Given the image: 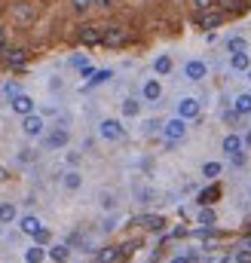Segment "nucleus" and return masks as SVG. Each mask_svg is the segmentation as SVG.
Instances as JSON below:
<instances>
[{
	"mask_svg": "<svg viewBox=\"0 0 251 263\" xmlns=\"http://www.w3.org/2000/svg\"><path fill=\"white\" fill-rule=\"evenodd\" d=\"M101 43L110 49H117V46H126L129 43V28H123V25H107L105 31H101Z\"/></svg>",
	"mask_w": 251,
	"mask_h": 263,
	"instance_id": "f257e3e1",
	"label": "nucleus"
},
{
	"mask_svg": "<svg viewBox=\"0 0 251 263\" xmlns=\"http://www.w3.org/2000/svg\"><path fill=\"white\" fill-rule=\"evenodd\" d=\"M13 19L19 25H34V19H37V6L31 3V0H19L13 3Z\"/></svg>",
	"mask_w": 251,
	"mask_h": 263,
	"instance_id": "f03ea898",
	"label": "nucleus"
},
{
	"mask_svg": "<svg viewBox=\"0 0 251 263\" xmlns=\"http://www.w3.org/2000/svg\"><path fill=\"white\" fill-rule=\"evenodd\" d=\"M77 40L83 43V46H95V43H101V25H80Z\"/></svg>",
	"mask_w": 251,
	"mask_h": 263,
	"instance_id": "7ed1b4c3",
	"label": "nucleus"
},
{
	"mask_svg": "<svg viewBox=\"0 0 251 263\" xmlns=\"http://www.w3.org/2000/svg\"><path fill=\"white\" fill-rule=\"evenodd\" d=\"M98 132H101V138H107V141H123L126 138V129L117 122V120H105L98 125Z\"/></svg>",
	"mask_w": 251,
	"mask_h": 263,
	"instance_id": "20e7f679",
	"label": "nucleus"
},
{
	"mask_svg": "<svg viewBox=\"0 0 251 263\" xmlns=\"http://www.w3.org/2000/svg\"><path fill=\"white\" fill-rule=\"evenodd\" d=\"M163 132H166V138L175 144V141H181V138L187 135V122L181 120V117H175V120H168V122L163 125Z\"/></svg>",
	"mask_w": 251,
	"mask_h": 263,
	"instance_id": "39448f33",
	"label": "nucleus"
},
{
	"mask_svg": "<svg viewBox=\"0 0 251 263\" xmlns=\"http://www.w3.org/2000/svg\"><path fill=\"white\" fill-rule=\"evenodd\" d=\"M43 129H46V125H43V120L37 117V113H28V117L21 120V132H25L28 138H37V135H43Z\"/></svg>",
	"mask_w": 251,
	"mask_h": 263,
	"instance_id": "423d86ee",
	"label": "nucleus"
},
{
	"mask_svg": "<svg viewBox=\"0 0 251 263\" xmlns=\"http://www.w3.org/2000/svg\"><path fill=\"white\" fill-rule=\"evenodd\" d=\"M178 117H181V120H196V117H199V101H196V98H184V101L178 104Z\"/></svg>",
	"mask_w": 251,
	"mask_h": 263,
	"instance_id": "0eeeda50",
	"label": "nucleus"
},
{
	"mask_svg": "<svg viewBox=\"0 0 251 263\" xmlns=\"http://www.w3.org/2000/svg\"><path fill=\"white\" fill-rule=\"evenodd\" d=\"M13 110L21 113V117H28V113H34V98H28V95H13Z\"/></svg>",
	"mask_w": 251,
	"mask_h": 263,
	"instance_id": "6e6552de",
	"label": "nucleus"
},
{
	"mask_svg": "<svg viewBox=\"0 0 251 263\" xmlns=\"http://www.w3.org/2000/svg\"><path fill=\"white\" fill-rule=\"evenodd\" d=\"M184 77H187V80H193V83H199V80L205 77V61H187Z\"/></svg>",
	"mask_w": 251,
	"mask_h": 263,
	"instance_id": "1a4fd4ad",
	"label": "nucleus"
},
{
	"mask_svg": "<svg viewBox=\"0 0 251 263\" xmlns=\"http://www.w3.org/2000/svg\"><path fill=\"white\" fill-rule=\"evenodd\" d=\"M3 55H6V64L9 67H25V61H28V49H9Z\"/></svg>",
	"mask_w": 251,
	"mask_h": 263,
	"instance_id": "9d476101",
	"label": "nucleus"
},
{
	"mask_svg": "<svg viewBox=\"0 0 251 263\" xmlns=\"http://www.w3.org/2000/svg\"><path fill=\"white\" fill-rule=\"evenodd\" d=\"M64 144H67V132L64 129H55V132L46 135V147L49 150H59V147H64Z\"/></svg>",
	"mask_w": 251,
	"mask_h": 263,
	"instance_id": "9b49d317",
	"label": "nucleus"
},
{
	"mask_svg": "<svg viewBox=\"0 0 251 263\" xmlns=\"http://www.w3.org/2000/svg\"><path fill=\"white\" fill-rule=\"evenodd\" d=\"M242 147H245V141L242 138H239V135H227V138H224V150L227 153H242Z\"/></svg>",
	"mask_w": 251,
	"mask_h": 263,
	"instance_id": "f8f14e48",
	"label": "nucleus"
},
{
	"mask_svg": "<svg viewBox=\"0 0 251 263\" xmlns=\"http://www.w3.org/2000/svg\"><path fill=\"white\" fill-rule=\"evenodd\" d=\"M159 95H163V86H159L156 80H147V83H144V98L156 104V101H159Z\"/></svg>",
	"mask_w": 251,
	"mask_h": 263,
	"instance_id": "ddd939ff",
	"label": "nucleus"
},
{
	"mask_svg": "<svg viewBox=\"0 0 251 263\" xmlns=\"http://www.w3.org/2000/svg\"><path fill=\"white\" fill-rule=\"evenodd\" d=\"M224 16H227V13H211V9H209V13H202L199 25H202V28H218L221 21H224Z\"/></svg>",
	"mask_w": 251,
	"mask_h": 263,
	"instance_id": "4468645a",
	"label": "nucleus"
},
{
	"mask_svg": "<svg viewBox=\"0 0 251 263\" xmlns=\"http://www.w3.org/2000/svg\"><path fill=\"white\" fill-rule=\"evenodd\" d=\"M218 196H221V187H218V184H211L209 190H202V193H199V205H214V202H218Z\"/></svg>",
	"mask_w": 251,
	"mask_h": 263,
	"instance_id": "2eb2a0df",
	"label": "nucleus"
},
{
	"mask_svg": "<svg viewBox=\"0 0 251 263\" xmlns=\"http://www.w3.org/2000/svg\"><path fill=\"white\" fill-rule=\"evenodd\" d=\"M135 223H141V226H147V230H163V217H159V214H144V217H138V221H135Z\"/></svg>",
	"mask_w": 251,
	"mask_h": 263,
	"instance_id": "dca6fc26",
	"label": "nucleus"
},
{
	"mask_svg": "<svg viewBox=\"0 0 251 263\" xmlns=\"http://www.w3.org/2000/svg\"><path fill=\"white\" fill-rule=\"evenodd\" d=\"M221 13H242L245 9V0H218Z\"/></svg>",
	"mask_w": 251,
	"mask_h": 263,
	"instance_id": "f3484780",
	"label": "nucleus"
},
{
	"mask_svg": "<svg viewBox=\"0 0 251 263\" xmlns=\"http://www.w3.org/2000/svg\"><path fill=\"white\" fill-rule=\"evenodd\" d=\"M40 230H43V226H40V221H37V217H21V233L37 236Z\"/></svg>",
	"mask_w": 251,
	"mask_h": 263,
	"instance_id": "a211bd4d",
	"label": "nucleus"
},
{
	"mask_svg": "<svg viewBox=\"0 0 251 263\" xmlns=\"http://www.w3.org/2000/svg\"><path fill=\"white\" fill-rule=\"evenodd\" d=\"M13 221H16V205L3 202V205H0V223H13Z\"/></svg>",
	"mask_w": 251,
	"mask_h": 263,
	"instance_id": "6ab92c4d",
	"label": "nucleus"
},
{
	"mask_svg": "<svg viewBox=\"0 0 251 263\" xmlns=\"http://www.w3.org/2000/svg\"><path fill=\"white\" fill-rule=\"evenodd\" d=\"M49 257L55 263H64L67 257H71V248H67V245H55V248H49Z\"/></svg>",
	"mask_w": 251,
	"mask_h": 263,
	"instance_id": "aec40b11",
	"label": "nucleus"
},
{
	"mask_svg": "<svg viewBox=\"0 0 251 263\" xmlns=\"http://www.w3.org/2000/svg\"><path fill=\"white\" fill-rule=\"evenodd\" d=\"M110 77H113V71H95L92 77L86 80V89H92V86H98V83H107Z\"/></svg>",
	"mask_w": 251,
	"mask_h": 263,
	"instance_id": "412c9836",
	"label": "nucleus"
},
{
	"mask_svg": "<svg viewBox=\"0 0 251 263\" xmlns=\"http://www.w3.org/2000/svg\"><path fill=\"white\" fill-rule=\"evenodd\" d=\"M233 107H236V113H239V117H245V113H251V95H248V92H245V95H239Z\"/></svg>",
	"mask_w": 251,
	"mask_h": 263,
	"instance_id": "4be33fe9",
	"label": "nucleus"
},
{
	"mask_svg": "<svg viewBox=\"0 0 251 263\" xmlns=\"http://www.w3.org/2000/svg\"><path fill=\"white\" fill-rule=\"evenodd\" d=\"M230 64L236 67V71H248V52H233V59H230Z\"/></svg>",
	"mask_w": 251,
	"mask_h": 263,
	"instance_id": "5701e85b",
	"label": "nucleus"
},
{
	"mask_svg": "<svg viewBox=\"0 0 251 263\" xmlns=\"http://www.w3.org/2000/svg\"><path fill=\"white\" fill-rule=\"evenodd\" d=\"M43 257H46V251H43L40 245H34V248L25 251V260H28V263H43Z\"/></svg>",
	"mask_w": 251,
	"mask_h": 263,
	"instance_id": "b1692460",
	"label": "nucleus"
},
{
	"mask_svg": "<svg viewBox=\"0 0 251 263\" xmlns=\"http://www.w3.org/2000/svg\"><path fill=\"white\" fill-rule=\"evenodd\" d=\"M113 260H120V251L117 248H101L98 251V263H113Z\"/></svg>",
	"mask_w": 251,
	"mask_h": 263,
	"instance_id": "393cba45",
	"label": "nucleus"
},
{
	"mask_svg": "<svg viewBox=\"0 0 251 263\" xmlns=\"http://www.w3.org/2000/svg\"><path fill=\"white\" fill-rule=\"evenodd\" d=\"M138 110H141V104L135 98H126L123 101V113H126V117H138Z\"/></svg>",
	"mask_w": 251,
	"mask_h": 263,
	"instance_id": "a878e982",
	"label": "nucleus"
},
{
	"mask_svg": "<svg viewBox=\"0 0 251 263\" xmlns=\"http://www.w3.org/2000/svg\"><path fill=\"white\" fill-rule=\"evenodd\" d=\"M153 67H156V74H168L172 71V59H168V55H159V59L153 61Z\"/></svg>",
	"mask_w": 251,
	"mask_h": 263,
	"instance_id": "bb28decb",
	"label": "nucleus"
},
{
	"mask_svg": "<svg viewBox=\"0 0 251 263\" xmlns=\"http://www.w3.org/2000/svg\"><path fill=\"white\" fill-rule=\"evenodd\" d=\"M199 223H202V226H209V230H211V226L218 223V214H214L211 208H205V211L199 214Z\"/></svg>",
	"mask_w": 251,
	"mask_h": 263,
	"instance_id": "cd10ccee",
	"label": "nucleus"
},
{
	"mask_svg": "<svg viewBox=\"0 0 251 263\" xmlns=\"http://www.w3.org/2000/svg\"><path fill=\"white\" fill-rule=\"evenodd\" d=\"M190 3H193L196 13H209L211 6H218V0H190Z\"/></svg>",
	"mask_w": 251,
	"mask_h": 263,
	"instance_id": "c85d7f7f",
	"label": "nucleus"
},
{
	"mask_svg": "<svg viewBox=\"0 0 251 263\" xmlns=\"http://www.w3.org/2000/svg\"><path fill=\"white\" fill-rule=\"evenodd\" d=\"M80 184H83V181H80L77 171H67V175H64V187H67V190H77Z\"/></svg>",
	"mask_w": 251,
	"mask_h": 263,
	"instance_id": "c756f323",
	"label": "nucleus"
},
{
	"mask_svg": "<svg viewBox=\"0 0 251 263\" xmlns=\"http://www.w3.org/2000/svg\"><path fill=\"white\" fill-rule=\"evenodd\" d=\"M202 175H205V178H218V175H221V162H205V165H202Z\"/></svg>",
	"mask_w": 251,
	"mask_h": 263,
	"instance_id": "7c9ffc66",
	"label": "nucleus"
},
{
	"mask_svg": "<svg viewBox=\"0 0 251 263\" xmlns=\"http://www.w3.org/2000/svg\"><path fill=\"white\" fill-rule=\"evenodd\" d=\"M227 46H230V52H245V46H248V43H245L242 37H233L230 43H227Z\"/></svg>",
	"mask_w": 251,
	"mask_h": 263,
	"instance_id": "2f4dec72",
	"label": "nucleus"
},
{
	"mask_svg": "<svg viewBox=\"0 0 251 263\" xmlns=\"http://www.w3.org/2000/svg\"><path fill=\"white\" fill-rule=\"evenodd\" d=\"M236 263H251V248H248V245L236 251Z\"/></svg>",
	"mask_w": 251,
	"mask_h": 263,
	"instance_id": "473e14b6",
	"label": "nucleus"
},
{
	"mask_svg": "<svg viewBox=\"0 0 251 263\" xmlns=\"http://www.w3.org/2000/svg\"><path fill=\"white\" fill-rule=\"evenodd\" d=\"M92 3H95V0H71V6L77 9V13H86V9L92 6Z\"/></svg>",
	"mask_w": 251,
	"mask_h": 263,
	"instance_id": "72a5a7b5",
	"label": "nucleus"
},
{
	"mask_svg": "<svg viewBox=\"0 0 251 263\" xmlns=\"http://www.w3.org/2000/svg\"><path fill=\"white\" fill-rule=\"evenodd\" d=\"M113 205H117V199H113L110 193H105V196H101V208H113Z\"/></svg>",
	"mask_w": 251,
	"mask_h": 263,
	"instance_id": "f704fd0d",
	"label": "nucleus"
},
{
	"mask_svg": "<svg viewBox=\"0 0 251 263\" xmlns=\"http://www.w3.org/2000/svg\"><path fill=\"white\" fill-rule=\"evenodd\" d=\"M135 248H138V245H135V242H126V245L120 248V257H129V254H132V251H135Z\"/></svg>",
	"mask_w": 251,
	"mask_h": 263,
	"instance_id": "c9c22d12",
	"label": "nucleus"
},
{
	"mask_svg": "<svg viewBox=\"0 0 251 263\" xmlns=\"http://www.w3.org/2000/svg\"><path fill=\"white\" fill-rule=\"evenodd\" d=\"M34 239H37V245H46V242H49V230H40Z\"/></svg>",
	"mask_w": 251,
	"mask_h": 263,
	"instance_id": "e433bc0d",
	"label": "nucleus"
},
{
	"mask_svg": "<svg viewBox=\"0 0 251 263\" xmlns=\"http://www.w3.org/2000/svg\"><path fill=\"white\" fill-rule=\"evenodd\" d=\"M6 49V31H3V25H0V52Z\"/></svg>",
	"mask_w": 251,
	"mask_h": 263,
	"instance_id": "4c0bfd02",
	"label": "nucleus"
},
{
	"mask_svg": "<svg viewBox=\"0 0 251 263\" xmlns=\"http://www.w3.org/2000/svg\"><path fill=\"white\" fill-rule=\"evenodd\" d=\"M138 196H141V202H150V199H153V193H150V190H141Z\"/></svg>",
	"mask_w": 251,
	"mask_h": 263,
	"instance_id": "58836bf2",
	"label": "nucleus"
},
{
	"mask_svg": "<svg viewBox=\"0 0 251 263\" xmlns=\"http://www.w3.org/2000/svg\"><path fill=\"white\" fill-rule=\"evenodd\" d=\"M95 6H101V9H110V6H113V0H95Z\"/></svg>",
	"mask_w": 251,
	"mask_h": 263,
	"instance_id": "ea45409f",
	"label": "nucleus"
},
{
	"mask_svg": "<svg viewBox=\"0 0 251 263\" xmlns=\"http://www.w3.org/2000/svg\"><path fill=\"white\" fill-rule=\"evenodd\" d=\"M172 263H190V257H175Z\"/></svg>",
	"mask_w": 251,
	"mask_h": 263,
	"instance_id": "a19ab883",
	"label": "nucleus"
},
{
	"mask_svg": "<svg viewBox=\"0 0 251 263\" xmlns=\"http://www.w3.org/2000/svg\"><path fill=\"white\" fill-rule=\"evenodd\" d=\"M245 144H248V147H251V132H248V135H245Z\"/></svg>",
	"mask_w": 251,
	"mask_h": 263,
	"instance_id": "79ce46f5",
	"label": "nucleus"
},
{
	"mask_svg": "<svg viewBox=\"0 0 251 263\" xmlns=\"http://www.w3.org/2000/svg\"><path fill=\"white\" fill-rule=\"evenodd\" d=\"M245 245H248V248H251V239H248V242H245Z\"/></svg>",
	"mask_w": 251,
	"mask_h": 263,
	"instance_id": "37998d69",
	"label": "nucleus"
},
{
	"mask_svg": "<svg viewBox=\"0 0 251 263\" xmlns=\"http://www.w3.org/2000/svg\"><path fill=\"white\" fill-rule=\"evenodd\" d=\"M248 80H251V67H248Z\"/></svg>",
	"mask_w": 251,
	"mask_h": 263,
	"instance_id": "c03bdc74",
	"label": "nucleus"
},
{
	"mask_svg": "<svg viewBox=\"0 0 251 263\" xmlns=\"http://www.w3.org/2000/svg\"><path fill=\"white\" fill-rule=\"evenodd\" d=\"M95 263H98V260H95Z\"/></svg>",
	"mask_w": 251,
	"mask_h": 263,
	"instance_id": "a18cd8bd",
	"label": "nucleus"
}]
</instances>
